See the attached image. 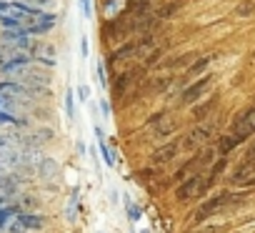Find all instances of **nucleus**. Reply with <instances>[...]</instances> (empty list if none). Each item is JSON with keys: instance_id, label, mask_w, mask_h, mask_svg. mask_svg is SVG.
<instances>
[{"instance_id": "1", "label": "nucleus", "mask_w": 255, "mask_h": 233, "mask_svg": "<svg viewBox=\"0 0 255 233\" xmlns=\"http://www.w3.org/2000/svg\"><path fill=\"white\" fill-rule=\"evenodd\" d=\"M233 136L243 143L245 138H250V136H255V108H248V110H243L238 118L233 121Z\"/></svg>"}, {"instance_id": "2", "label": "nucleus", "mask_w": 255, "mask_h": 233, "mask_svg": "<svg viewBox=\"0 0 255 233\" xmlns=\"http://www.w3.org/2000/svg\"><path fill=\"white\" fill-rule=\"evenodd\" d=\"M143 73H145V68L143 65H135V68H128V70H123L118 78H115V85H113V90H115V95L120 98L128 88H133L140 78H143Z\"/></svg>"}, {"instance_id": "3", "label": "nucleus", "mask_w": 255, "mask_h": 233, "mask_svg": "<svg viewBox=\"0 0 255 233\" xmlns=\"http://www.w3.org/2000/svg\"><path fill=\"white\" fill-rule=\"evenodd\" d=\"M153 45V40L150 38H143V40H133V43H128V45H123V48H118L113 55H110V63L115 65V63H120V60H128V58H133V55H138V53H143L145 48H150Z\"/></svg>"}, {"instance_id": "4", "label": "nucleus", "mask_w": 255, "mask_h": 233, "mask_svg": "<svg viewBox=\"0 0 255 233\" xmlns=\"http://www.w3.org/2000/svg\"><path fill=\"white\" fill-rule=\"evenodd\" d=\"M203 191H205V178L195 173L193 178L183 181L180 188H175V198H178V201H190V198H195V196L203 193Z\"/></svg>"}, {"instance_id": "5", "label": "nucleus", "mask_w": 255, "mask_h": 233, "mask_svg": "<svg viewBox=\"0 0 255 233\" xmlns=\"http://www.w3.org/2000/svg\"><path fill=\"white\" fill-rule=\"evenodd\" d=\"M180 148H183V141H170V143H165V146H160V148H155L153 151V156H150V161L153 163H168V161H173L178 153H180Z\"/></svg>"}, {"instance_id": "6", "label": "nucleus", "mask_w": 255, "mask_h": 233, "mask_svg": "<svg viewBox=\"0 0 255 233\" xmlns=\"http://www.w3.org/2000/svg\"><path fill=\"white\" fill-rule=\"evenodd\" d=\"M213 83V78L210 75H205V78H200V80H195V83H190L185 90H183V95H180V103L183 105H188V103H193L195 98H200L205 90H208V85Z\"/></svg>"}, {"instance_id": "7", "label": "nucleus", "mask_w": 255, "mask_h": 233, "mask_svg": "<svg viewBox=\"0 0 255 233\" xmlns=\"http://www.w3.org/2000/svg\"><path fill=\"white\" fill-rule=\"evenodd\" d=\"M210 133H213V131L205 128V126H203V128H193V131L183 138V148H188V151H190V148H200V146L210 138Z\"/></svg>"}, {"instance_id": "8", "label": "nucleus", "mask_w": 255, "mask_h": 233, "mask_svg": "<svg viewBox=\"0 0 255 233\" xmlns=\"http://www.w3.org/2000/svg\"><path fill=\"white\" fill-rule=\"evenodd\" d=\"M233 201V196H228V193H220V196H215V198H210L203 208H200V213H198V221H203V218H208V216H213V213H218L225 203H230Z\"/></svg>"}, {"instance_id": "9", "label": "nucleus", "mask_w": 255, "mask_h": 233, "mask_svg": "<svg viewBox=\"0 0 255 233\" xmlns=\"http://www.w3.org/2000/svg\"><path fill=\"white\" fill-rule=\"evenodd\" d=\"M213 63V55H203L200 60H195L188 70H185V75H183V83H188V80H193V78H198V75H203L205 70H208V65Z\"/></svg>"}, {"instance_id": "10", "label": "nucleus", "mask_w": 255, "mask_h": 233, "mask_svg": "<svg viewBox=\"0 0 255 233\" xmlns=\"http://www.w3.org/2000/svg\"><path fill=\"white\" fill-rule=\"evenodd\" d=\"M18 218H20V223H23L25 231H40L43 223H45L40 216H33V213H23V216H18Z\"/></svg>"}, {"instance_id": "11", "label": "nucleus", "mask_w": 255, "mask_h": 233, "mask_svg": "<svg viewBox=\"0 0 255 233\" xmlns=\"http://www.w3.org/2000/svg\"><path fill=\"white\" fill-rule=\"evenodd\" d=\"M125 208H128V218H130V223H138V221L143 218V211H140V206H138L135 201L125 198Z\"/></svg>"}, {"instance_id": "12", "label": "nucleus", "mask_w": 255, "mask_h": 233, "mask_svg": "<svg viewBox=\"0 0 255 233\" xmlns=\"http://www.w3.org/2000/svg\"><path fill=\"white\" fill-rule=\"evenodd\" d=\"M238 143H240V141H238L235 136H225V138H220V141H218V153H220V156H225V153H230Z\"/></svg>"}, {"instance_id": "13", "label": "nucleus", "mask_w": 255, "mask_h": 233, "mask_svg": "<svg viewBox=\"0 0 255 233\" xmlns=\"http://www.w3.org/2000/svg\"><path fill=\"white\" fill-rule=\"evenodd\" d=\"M95 136L100 138V153H103V158H105V163H108V166L113 168V166H115V158H113V153H110V148L105 146V141H103V131H100L98 126H95Z\"/></svg>"}, {"instance_id": "14", "label": "nucleus", "mask_w": 255, "mask_h": 233, "mask_svg": "<svg viewBox=\"0 0 255 233\" xmlns=\"http://www.w3.org/2000/svg\"><path fill=\"white\" fill-rule=\"evenodd\" d=\"M40 176L43 178H55L58 176V163L55 161H40Z\"/></svg>"}, {"instance_id": "15", "label": "nucleus", "mask_w": 255, "mask_h": 233, "mask_svg": "<svg viewBox=\"0 0 255 233\" xmlns=\"http://www.w3.org/2000/svg\"><path fill=\"white\" fill-rule=\"evenodd\" d=\"M180 10V3H168V5H163L160 10H155V18H168V15H173V13H178Z\"/></svg>"}, {"instance_id": "16", "label": "nucleus", "mask_w": 255, "mask_h": 233, "mask_svg": "<svg viewBox=\"0 0 255 233\" xmlns=\"http://www.w3.org/2000/svg\"><path fill=\"white\" fill-rule=\"evenodd\" d=\"M215 105V100H208V103H203V105H198V108H193V118H205V115L210 113V108Z\"/></svg>"}, {"instance_id": "17", "label": "nucleus", "mask_w": 255, "mask_h": 233, "mask_svg": "<svg viewBox=\"0 0 255 233\" xmlns=\"http://www.w3.org/2000/svg\"><path fill=\"white\" fill-rule=\"evenodd\" d=\"M235 13H238V15H253V13H255V3H250V0H243V3L235 8Z\"/></svg>"}, {"instance_id": "18", "label": "nucleus", "mask_w": 255, "mask_h": 233, "mask_svg": "<svg viewBox=\"0 0 255 233\" xmlns=\"http://www.w3.org/2000/svg\"><path fill=\"white\" fill-rule=\"evenodd\" d=\"M18 206H20L23 211H35V208H38V201L30 198V196H23V198H18Z\"/></svg>"}, {"instance_id": "19", "label": "nucleus", "mask_w": 255, "mask_h": 233, "mask_svg": "<svg viewBox=\"0 0 255 233\" xmlns=\"http://www.w3.org/2000/svg\"><path fill=\"white\" fill-rule=\"evenodd\" d=\"M173 131H175V123H173V121H168V123H160V126H158L155 136H168V133H173Z\"/></svg>"}, {"instance_id": "20", "label": "nucleus", "mask_w": 255, "mask_h": 233, "mask_svg": "<svg viewBox=\"0 0 255 233\" xmlns=\"http://www.w3.org/2000/svg\"><path fill=\"white\" fill-rule=\"evenodd\" d=\"M120 10V0H105V15H113Z\"/></svg>"}, {"instance_id": "21", "label": "nucleus", "mask_w": 255, "mask_h": 233, "mask_svg": "<svg viewBox=\"0 0 255 233\" xmlns=\"http://www.w3.org/2000/svg\"><path fill=\"white\" fill-rule=\"evenodd\" d=\"M65 113L73 118V93H68V95H65Z\"/></svg>"}, {"instance_id": "22", "label": "nucleus", "mask_w": 255, "mask_h": 233, "mask_svg": "<svg viewBox=\"0 0 255 233\" xmlns=\"http://www.w3.org/2000/svg\"><path fill=\"white\" fill-rule=\"evenodd\" d=\"M80 55H88V38H80Z\"/></svg>"}, {"instance_id": "23", "label": "nucleus", "mask_w": 255, "mask_h": 233, "mask_svg": "<svg viewBox=\"0 0 255 233\" xmlns=\"http://www.w3.org/2000/svg\"><path fill=\"white\" fill-rule=\"evenodd\" d=\"M100 110H103V115H105V118H108V115H110V108H108V103H105V100L100 103Z\"/></svg>"}, {"instance_id": "24", "label": "nucleus", "mask_w": 255, "mask_h": 233, "mask_svg": "<svg viewBox=\"0 0 255 233\" xmlns=\"http://www.w3.org/2000/svg\"><path fill=\"white\" fill-rule=\"evenodd\" d=\"M88 95H90V90L83 85V88H80V98H83V100H88Z\"/></svg>"}, {"instance_id": "25", "label": "nucleus", "mask_w": 255, "mask_h": 233, "mask_svg": "<svg viewBox=\"0 0 255 233\" xmlns=\"http://www.w3.org/2000/svg\"><path fill=\"white\" fill-rule=\"evenodd\" d=\"M110 201H113V203L118 206V201H120V196H118V191H113V193H110Z\"/></svg>"}, {"instance_id": "26", "label": "nucleus", "mask_w": 255, "mask_h": 233, "mask_svg": "<svg viewBox=\"0 0 255 233\" xmlns=\"http://www.w3.org/2000/svg\"><path fill=\"white\" fill-rule=\"evenodd\" d=\"M245 183H248V186H255V176H253V178H248Z\"/></svg>"}]
</instances>
